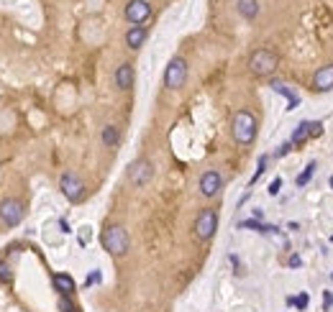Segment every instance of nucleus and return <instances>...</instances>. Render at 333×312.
Returning a JSON list of instances; mask_svg holds the SVG:
<instances>
[{
  "label": "nucleus",
  "instance_id": "nucleus-1",
  "mask_svg": "<svg viewBox=\"0 0 333 312\" xmlns=\"http://www.w3.org/2000/svg\"><path fill=\"white\" fill-rule=\"evenodd\" d=\"M256 136V118L249 113V110H239L233 115V138L241 143V146H249Z\"/></svg>",
  "mask_w": 333,
  "mask_h": 312
},
{
  "label": "nucleus",
  "instance_id": "nucleus-2",
  "mask_svg": "<svg viewBox=\"0 0 333 312\" xmlns=\"http://www.w3.org/2000/svg\"><path fill=\"white\" fill-rule=\"evenodd\" d=\"M103 246H105V251H110L113 256H123V253L128 251V233H126L121 225H110V228H105V233H103Z\"/></svg>",
  "mask_w": 333,
  "mask_h": 312
},
{
  "label": "nucleus",
  "instance_id": "nucleus-3",
  "mask_svg": "<svg viewBox=\"0 0 333 312\" xmlns=\"http://www.w3.org/2000/svg\"><path fill=\"white\" fill-rule=\"evenodd\" d=\"M249 69H251L254 74H259V77L272 74V72L277 69V54L269 51V49H256V51L251 54V59H249Z\"/></svg>",
  "mask_w": 333,
  "mask_h": 312
},
{
  "label": "nucleus",
  "instance_id": "nucleus-4",
  "mask_svg": "<svg viewBox=\"0 0 333 312\" xmlns=\"http://www.w3.org/2000/svg\"><path fill=\"white\" fill-rule=\"evenodd\" d=\"M187 80V62L182 57H175L170 64H167V72H164V85L170 90H180Z\"/></svg>",
  "mask_w": 333,
  "mask_h": 312
},
{
  "label": "nucleus",
  "instance_id": "nucleus-5",
  "mask_svg": "<svg viewBox=\"0 0 333 312\" xmlns=\"http://www.w3.org/2000/svg\"><path fill=\"white\" fill-rule=\"evenodd\" d=\"M59 190H62V195H64L69 202H80L82 195H85V185H82V179H80L75 172L62 174V179H59Z\"/></svg>",
  "mask_w": 333,
  "mask_h": 312
},
{
  "label": "nucleus",
  "instance_id": "nucleus-6",
  "mask_svg": "<svg viewBox=\"0 0 333 312\" xmlns=\"http://www.w3.org/2000/svg\"><path fill=\"white\" fill-rule=\"evenodd\" d=\"M216 228H218V215H216V210L205 207V210L198 215V220H195V236H198L200 241H210L213 233H216Z\"/></svg>",
  "mask_w": 333,
  "mask_h": 312
},
{
  "label": "nucleus",
  "instance_id": "nucleus-7",
  "mask_svg": "<svg viewBox=\"0 0 333 312\" xmlns=\"http://www.w3.org/2000/svg\"><path fill=\"white\" fill-rule=\"evenodd\" d=\"M23 215H26V210H23V205L18 202V200H3L0 202V220H3L6 225H18L21 220H23Z\"/></svg>",
  "mask_w": 333,
  "mask_h": 312
},
{
  "label": "nucleus",
  "instance_id": "nucleus-8",
  "mask_svg": "<svg viewBox=\"0 0 333 312\" xmlns=\"http://www.w3.org/2000/svg\"><path fill=\"white\" fill-rule=\"evenodd\" d=\"M151 177H154V167H151L149 159H136V162L128 167V179H131L136 187H144Z\"/></svg>",
  "mask_w": 333,
  "mask_h": 312
},
{
  "label": "nucleus",
  "instance_id": "nucleus-9",
  "mask_svg": "<svg viewBox=\"0 0 333 312\" xmlns=\"http://www.w3.org/2000/svg\"><path fill=\"white\" fill-rule=\"evenodd\" d=\"M149 16H151V6L146 3V0H131V3L126 6V18L133 26H141Z\"/></svg>",
  "mask_w": 333,
  "mask_h": 312
},
{
  "label": "nucleus",
  "instance_id": "nucleus-10",
  "mask_svg": "<svg viewBox=\"0 0 333 312\" xmlns=\"http://www.w3.org/2000/svg\"><path fill=\"white\" fill-rule=\"evenodd\" d=\"M221 185H223V177L216 172V169H208L203 177H200V192L205 197H216L221 192Z\"/></svg>",
  "mask_w": 333,
  "mask_h": 312
},
{
  "label": "nucleus",
  "instance_id": "nucleus-11",
  "mask_svg": "<svg viewBox=\"0 0 333 312\" xmlns=\"http://www.w3.org/2000/svg\"><path fill=\"white\" fill-rule=\"evenodd\" d=\"M318 133H323V123H318V120H305V123H300L297 128H295V133H292V143H302L307 136H318Z\"/></svg>",
  "mask_w": 333,
  "mask_h": 312
},
{
  "label": "nucleus",
  "instance_id": "nucleus-12",
  "mask_svg": "<svg viewBox=\"0 0 333 312\" xmlns=\"http://www.w3.org/2000/svg\"><path fill=\"white\" fill-rule=\"evenodd\" d=\"M313 87H315L318 92H328V90H333V64H325V67H320V69L315 72V77H313Z\"/></svg>",
  "mask_w": 333,
  "mask_h": 312
},
{
  "label": "nucleus",
  "instance_id": "nucleus-13",
  "mask_svg": "<svg viewBox=\"0 0 333 312\" xmlns=\"http://www.w3.org/2000/svg\"><path fill=\"white\" fill-rule=\"evenodd\" d=\"M54 289L62 294V297H69L72 292H75V279L69 276V274H54Z\"/></svg>",
  "mask_w": 333,
  "mask_h": 312
},
{
  "label": "nucleus",
  "instance_id": "nucleus-14",
  "mask_svg": "<svg viewBox=\"0 0 333 312\" xmlns=\"http://www.w3.org/2000/svg\"><path fill=\"white\" fill-rule=\"evenodd\" d=\"M144 41H146V29L144 26H131L128 34H126V46L128 49H138Z\"/></svg>",
  "mask_w": 333,
  "mask_h": 312
},
{
  "label": "nucleus",
  "instance_id": "nucleus-15",
  "mask_svg": "<svg viewBox=\"0 0 333 312\" xmlns=\"http://www.w3.org/2000/svg\"><path fill=\"white\" fill-rule=\"evenodd\" d=\"M115 85H118L121 90H128V87L133 85V67H131V64H121V67L115 69Z\"/></svg>",
  "mask_w": 333,
  "mask_h": 312
},
{
  "label": "nucleus",
  "instance_id": "nucleus-16",
  "mask_svg": "<svg viewBox=\"0 0 333 312\" xmlns=\"http://www.w3.org/2000/svg\"><path fill=\"white\" fill-rule=\"evenodd\" d=\"M269 87H272L274 92H279V95H284V97H287V110H295V108H297L300 97H297V95H295V92H292V90H290L284 82H272Z\"/></svg>",
  "mask_w": 333,
  "mask_h": 312
},
{
  "label": "nucleus",
  "instance_id": "nucleus-17",
  "mask_svg": "<svg viewBox=\"0 0 333 312\" xmlns=\"http://www.w3.org/2000/svg\"><path fill=\"white\" fill-rule=\"evenodd\" d=\"M239 228H249V230H256V233H261V236H272V233L277 230L274 225H267V223H261V220H256V218H251V220H241Z\"/></svg>",
  "mask_w": 333,
  "mask_h": 312
},
{
  "label": "nucleus",
  "instance_id": "nucleus-18",
  "mask_svg": "<svg viewBox=\"0 0 333 312\" xmlns=\"http://www.w3.org/2000/svg\"><path fill=\"white\" fill-rule=\"evenodd\" d=\"M239 13L251 21V18L259 16V3H256V0H239Z\"/></svg>",
  "mask_w": 333,
  "mask_h": 312
},
{
  "label": "nucleus",
  "instance_id": "nucleus-19",
  "mask_svg": "<svg viewBox=\"0 0 333 312\" xmlns=\"http://www.w3.org/2000/svg\"><path fill=\"white\" fill-rule=\"evenodd\" d=\"M118 141H121V133H118V128H115V125H105V128H103V143L113 148Z\"/></svg>",
  "mask_w": 333,
  "mask_h": 312
},
{
  "label": "nucleus",
  "instance_id": "nucleus-20",
  "mask_svg": "<svg viewBox=\"0 0 333 312\" xmlns=\"http://www.w3.org/2000/svg\"><path fill=\"white\" fill-rule=\"evenodd\" d=\"M315 167H318V164H315V162H310V164L302 169V174L297 177V187H305V185L313 179V174H315Z\"/></svg>",
  "mask_w": 333,
  "mask_h": 312
},
{
  "label": "nucleus",
  "instance_id": "nucleus-21",
  "mask_svg": "<svg viewBox=\"0 0 333 312\" xmlns=\"http://www.w3.org/2000/svg\"><path fill=\"white\" fill-rule=\"evenodd\" d=\"M307 302H310V297H307L305 292H300L297 297H287V304H290V307H297V309H305Z\"/></svg>",
  "mask_w": 333,
  "mask_h": 312
},
{
  "label": "nucleus",
  "instance_id": "nucleus-22",
  "mask_svg": "<svg viewBox=\"0 0 333 312\" xmlns=\"http://www.w3.org/2000/svg\"><path fill=\"white\" fill-rule=\"evenodd\" d=\"M264 169H267V156H261V159H259L256 172H254V177H251V182H249V185H256V182H259V177L264 174Z\"/></svg>",
  "mask_w": 333,
  "mask_h": 312
},
{
  "label": "nucleus",
  "instance_id": "nucleus-23",
  "mask_svg": "<svg viewBox=\"0 0 333 312\" xmlns=\"http://www.w3.org/2000/svg\"><path fill=\"white\" fill-rule=\"evenodd\" d=\"M11 279V266L6 261H0V281H8Z\"/></svg>",
  "mask_w": 333,
  "mask_h": 312
},
{
  "label": "nucleus",
  "instance_id": "nucleus-24",
  "mask_svg": "<svg viewBox=\"0 0 333 312\" xmlns=\"http://www.w3.org/2000/svg\"><path fill=\"white\" fill-rule=\"evenodd\" d=\"M279 190H282V177L272 179V185H269V195L274 197V195H279Z\"/></svg>",
  "mask_w": 333,
  "mask_h": 312
},
{
  "label": "nucleus",
  "instance_id": "nucleus-25",
  "mask_svg": "<svg viewBox=\"0 0 333 312\" xmlns=\"http://www.w3.org/2000/svg\"><path fill=\"white\" fill-rule=\"evenodd\" d=\"M287 266H290V269H297V266H302V258H300L297 253H292V256L287 258Z\"/></svg>",
  "mask_w": 333,
  "mask_h": 312
},
{
  "label": "nucleus",
  "instance_id": "nucleus-26",
  "mask_svg": "<svg viewBox=\"0 0 333 312\" xmlns=\"http://www.w3.org/2000/svg\"><path fill=\"white\" fill-rule=\"evenodd\" d=\"M98 281H100V274H98V271H92V274L87 276V281H85V284L90 287V284H98Z\"/></svg>",
  "mask_w": 333,
  "mask_h": 312
},
{
  "label": "nucleus",
  "instance_id": "nucleus-27",
  "mask_svg": "<svg viewBox=\"0 0 333 312\" xmlns=\"http://www.w3.org/2000/svg\"><path fill=\"white\" fill-rule=\"evenodd\" d=\"M323 304H325V309H330V304H333V294H330V292L323 294Z\"/></svg>",
  "mask_w": 333,
  "mask_h": 312
},
{
  "label": "nucleus",
  "instance_id": "nucleus-28",
  "mask_svg": "<svg viewBox=\"0 0 333 312\" xmlns=\"http://www.w3.org/2000/svg\"><path fill=\"white\" fill-rule=\"evenodd\" d=\"M59 307H62L64 312H72V309H75V307H72V304L67 302V297H62V299H59Z\"/></svg>",
  "mask_w": 333,
  "mask_h": 312
},
{
  "label": "nucleus",
  "instance_id": "nucleus-29",
  "mask_svg": "<svg viewBox=\"0 0 333 312\" xmlns=\"http://www.w3.org/2000/svg\"><path fill=\"white\" fill-rule=\"evenodd\" d=\"M72 312H80V309H72Z\"/></svg>",
  "mask_w": 333,
  "mask_h": 312
}]
</instances>
